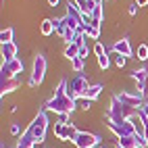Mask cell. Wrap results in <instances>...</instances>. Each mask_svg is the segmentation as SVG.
I'll return each instance as SVG.
<instances>
[{
	"label": "cell",
	"instance_id": "cell-14",
	"mask_svg": "<svg viewBox=\"0 0 148 148\" xmlns=\"http://www.w3.org/2000/svg\"><path fill=\"white\" fill-rule=\"evenodd\" d=\"M73 2L79 6V11H82V13H86V15H92V11L98 6L96 0H73Z\"/></svg>",
	"mask_w": 148,
	"mask_h": 148
},
{
	"label": "cell",
	"instance_id": "cell-28",
	"mask_svg": "<svg viewBox=\"0 0 148 148\" xmlns=\"http://www.w3.org/2000/svg\"><path fill=\"white\" fill-rule=\"evenodd\" d=\"M11 134H13V136H19V134H21V125H19V123H13V125H11Z\"/></svg>",
	"mask_w": 148,
	"mask_h": 148
},
{
	"label": "cell",
	"instance_id": "cell-26",
	"mask_svg": "<svg viewBox=\"0 0 148 148\" xmlns=\"http://www.w3.org/2000/svg\"><path fill=\"white\" fill-rule=\"evenodd\" d=\"M88 54H90V46H88V44L79 46V56L82 58H88Z\"/></svg>",
	"mask_w": 148,
	"mask_h": 148
},
{
	"label": "cell",
	"instance_id": "cell-16",
	"mask_svg": "<svg viewBox=\"0 0 148 148\" xmlns=\"http://www.w3.org/2000/svg\"><path fill=\"white\" fill-rule=\"evenodd\" d=\"M40 34L46 36V38L54 34V21H52V19H44V21L40 23Z\"/></svg>",
	"mask_w": 148,
	"mask_h": 148
},
{
	"label": "cell",
	"instance_id": "cell-24",
	"mask_svg": "<svg viewBox=\"0 0 148 148\" xmlns=\"http://www.w3.org/2000/svg\"><path fill=\"white\" fill-rule=\"evenodd\" d=\"M113 56H115V65L119 67V69H123V67H125V63H127V58H125L123 54H117V52H115Z\"/></svg>",
	"mask_w": 148,
	"mask_h": 148
},
{
	"label": "cell",
	"instance_id": "cell-18",
	"mask_svg": "<svg viewBox=\"0 0 148 148\" xmlns=\"http://www.w3.org/2000/svg\"><path fill=\"white\" fill-rule=\"evenodd\" d=\"M52 21H54V34H58V36H65V32H67V23H65V19L63 17H58V19H52Z\"/></svg>",
	"mask_w": 148,
	"mask_h": 148
},
{
	"label": "cell",
	"instance_id": "cell-19",
	"mask_svg": "<svg viewBox=\"0 0 148 148\" xmlns=\"http://www.w3.org/2000/svg\"><path fill=\"white\" fill-rule=\"evenodd\" d=\"M84 67H86V58H82V56H75L73 61H71V69H73L75 73H82Z\"/></svg>",
	"mask_w": 148,
	"mask_h": 148
},
{
	"label": "cell",
	"instance_id": "cell-23",
	"mask_svg": "<svg viewBox=\"0 0 148 148\" xmlns=\"http://www.w3.org/2000/svg\"><path fill=\"white\" fill-rule=\"evenodd\" d=\"M98 65H100V69H104V71H106L108 67H111V58H108V54H106V52L98 56Z\"/></svg>",
	"mask_w": 148,
	"mask_h": 148
},
{
	"label": "cell",
	"instance_id": "cell-9",
	"mask_svg": "<svg viewBox=\"0 0 148 148\" xmlns=\"http://www.w3.org/2000/svg\"><path fill=\"white\" fill-rule=\"evenodd\" d=\"M73 144H75V148H94L96 144H100V138L92 132H77Z\"/></svg>",
	"mask_w": 148,
	"mask_h": 148
},
{
	"label": "cell",
	"instance_id": "cell-29",
	"mask_svg": "<svg viewBox=\"0 0 148 148\" xmlns=\"http://www.w3.org/2000/svg\"><path fill=\"white\" fill-rule=\"evenodd\" d=\"M140 94H142V98H144V104L148 106V82H146V88H144V90H142Z\"/></svg>",
	"mask_w": 148,
	"mask_h": 148
},
{
	"label": "cell",
	"instance_id": "cell-2",
	"mask_svg": "<svg viewBox=\"0 0 148 148\" xmlns=\"http://www.w3.org/2000/svg\"><path fill=\"white\" fill-rule=\"evenodd\" d=\"M46 130H48V111L40 108L34 121L27 125V130L19 136L15 148H34L36 144H42L46 138Z\"/></svg>",
	"mask_w": 148,
	"mask_h": 148
},
{
	"label": "cell",
	"instance_id": "cell-31",
	"mask_svg": "<svg viewBox=\"0 0 148 148\" xmlns=\"http://www.w3.org/2000/svg\"><path fill=\"white\" fill-rule=\"evenodd\" d=\"M134 2H136L138 6H146V4H148V0H134Z\"/></svg>",
	"mask_w": 148,
	"mask_h": 148
},
{
	"label": "cell",
	"instance_id": "cell-12",
	"mask_svg": "<svg viewBox=\"0 0 148 148\" xmlns=\"http://www.w3.org/2000/svg\"><path fill=\"white\" fill-rule=\"evenodd\" d=\"M19 88V79L17 77H0V96H6L11 94L13 90H17Z\"/></svg>",
	"mask_w": 148,
	"mask_h": 148
},
{
	"label": "cell",
	"instance_id": "cell-4",
	"mask_svg": "<svg viewBox=\"0 0 148 148\" xmlns=\"http://www.w3.org/2000/svg\"><path fill=\"white\" fill-rule=\"evenodd\" d=\"M65 84H67V94L71 96L73 100H77V98H84L86 92H88V88H90V82H88L86 75H82V73L73 75L71 79H65Z\"/></svg>",
	"mask_w": 148,
	"mask_h": 148
},
{
	"label": "cell",
	"instance_id": "cell-32",
	"mask_svg": "<svg viewBox=\"0 0 148 148\" xmlns=\"http://www.w3.org/2000/svg\"><path fill=\"white\" fill-rule=\"evenodd\" d=\"M58 2H61V0H48V4H50L52 8H54V6H58Z\"/></svg>",
	"mask_w": 148,
	"mask_h": 148
},
{
	"label": "cell",
	"instance_id": "cell-7",
	"mask_svg": "<svg viewBox=\"0 0 148 148\" xmlns=\"http://www.w3.org/2000/svg\"><path fill=\"white\" fill-rule=\"evenodd\" d=\"M77 127L73 123H54V138L56 140H61V142H69V140H75V136H77Z\"/></svg>",
	"mask_w": 148,
	"mask_h": 148
},
{
	"label": "cell",
	"instance_id": "cell-34",
	"mask_svg": "<svg viewBox=\"0 0 148 148\" xmlns=\"http://www.w3.org/2000/svg\"><path fill=\"white\" fill-rule=\"evenodd\" d=\"M94 148H106V146H104V144H96Z\"/></svg>",
	"mask_w": 148,
	"mask_h": 148
},
{
	"label": "cell",
	"instance_id": "cell-22",
	"mask_svg": "<svg viewBox=\"0 0 148 148\" xmlns=\"http://www.w3.org/2000/svg\"><path fill=\"white\" fill-rule=\"evenodd\" d=\"M92 102L94 100H88V98H77V108H82V111H90Z\"/></svg>",
	"mask_w": 148,
	"mask_h": 148
},
{
	"label": "cell",
	"instance_id": "cell-27",
	"mask_svg": "<svg viewBox=\"0 0 148 148\" xmlns=\"http://www.w3.org/2000/svg\"><path fill=\"white\" fill-rule=\"evenodd\" d=\"M138 8H140V6H138L136 2H132L130 6H127V13H130L132 17H136V15H138Z\"/></svg>",
	"mask_w": 148,
	"mask_h": 148
},
{
	"label": "cell",
	"instance_id": "cell-8",
	"mask_svg": "<svg viewBox=\"0 0 148 148\" xmlns=\"http://www.w3.org/2000/svg\"><path fill=\"white\" fill-rule=\"evenodd\" d=\"M23 71V61L19 58H11V61H2V67H0V77H17Z\"/></svg>",
	"mask_w": 148,
	"mask_h": 148
},
{
	"label": "cell",
	"instance_id": "cell-5",
	"mask_svg": "<svg viewBox=\"0 0 148 148\" xmlns=\"http://www.w3.org/2000/svg\"><path fill=\"white\" fill-rule=\"evenodd\" d=\"M104 123H106V127H108V132H113L117 138L138 136V134H136V127H134V123H132V119H130V121H113V119H106V117H104Z\"/></svg>",
	"mask_w": 148,
	"mask_h": 148
},
{
	"label": "cell",
	"instance_id": "cell-33",
	"mask_svg": "<svg viewBox=\"0 0 148 148\" xmlns=\"http://www.w3.org/2000/svg\"><path fill=\"white\" fill-rule=\"evenodd\" d=\"M144 140H146V144H148V127H146V134H144Z\"/></svg>",
	"mask_w": 148,
	"mask_h": 148
},
{
	"label": "cell",
	"instance_id": "cell-20",
	"mask_svg": "<svg viewBox=\"0 0 148 148\" xmlns=\"http://www.w3.org/2000/svg\"><path fill=\"white\" fill-rule=\"evenodd\" d=\"M13 36H15V32H13L11 27L2 29V32H0V44H6V42H15V40H13Z\"/></svg>",
	"mask_w": 148,
	"mask_h": 148
},
{
	"label": "cell",
	"instance_id": "cell-13",
	"mask_svg": "<svg viewBox=\"0 0 148 148\" xmlns=\"http://www.w3.org/2000/svg\"><path fill=\"white\" fill-rule=\"evenodd\" d=\"M0 52H2V58H4V61H11V58L17 56V44H15V42L0 44Z\"/></svg>",
	"mask_w": 148,
	"mask_h": 148
},
{
	"label": "cell",
	"instance_id": "cell-3",
	"mask_svg": "<svg viewBox=\"0 0 148 148\" xmlns=\"http://www.w3.org/2000/svg\"><path fill=\"white\" fill-rule=\"evenodd\" d=\"M44 108H46V111L56 113V115H71L75 108H77V100H73V98L67 94V84H65V79H61V84L56 86L52 98L44 104Z\"/></svg>",
	"mask_w": 148,
	"mask_h": 148
},
{
	"label": "cell",
	"instance_id": "cell-30",
	"mask_svg": "<svg viewBox=\"0 0 148 148\" xmlns=\"http://www.w3.org/2000/svg\"><path fill=\"white\" fill-rule=\"evenodd\" d=\"M58 123H71L69 121V115H58Z\"/></svg>",
	"mask_w": 148,
	"mask_h": 148
},
{
	"label": "cell",
	"instance_id": "cell-35",
	"mask_svg": "<svg viewBox=\"0 0 148 148\" xmlns=\"http://www.w3.org/2000/svg\"><path fill=\"white\" fill-rule=\"evenodd\" d=\"M115 148H121V146H115Z\"/></svg>",
	"mask_w": 148,
	"mask_h": 148
},
{
	"label": "cell",
	"instance_id": "cell-25",
	"mask_svg": "<svg viewBox=\"0 0 148 148\" xmlns=\"http://www.w3.org/2000/svg\"><path fill=\"white\" fill-rule=\"evenodd\" d=\"M94 52H96V56H100V54H104V52H106V48H104L100 42H96V44H94Z\"/></svg>",
	"mask_w": 148,
	"mask_h": 148
},
{
	"label": "cell",
	"instance_id": "cell-21",
	"mask_svg": "<svg viewBox=\"0 0 148 148\" xmlns=\"http://www.w3.org/2000/svg\"><path fill=\"white\" fill-rule=\"evenodd\" d=\"M136 58H138V61H148V46H146V44H140V46H138Z\"/></svg>",
	"mask_w": 148,
	"mask_h": 148
},
{
	"label": "cell",
	"instance_id": "cell-15",
	"mask_svg": "<svg viewBox=\"0 0 148 148\" xmlns=\"http://www.w3.org/2000/svg\"><path fill=\"white\" fill-rule=\"evenodd\" d=\"M102 90H104V86H102V84H94V86L88 88V92H86L84 98H88V100H96V98L102 94Z\"/></svg>",
	"mask_w": 148,
	"mask_h": 148
},
{
	"label": "cell",
	"instance_id": "cell-10",
	"mask_svg": "<svg viewBox=\"0 0 148 148\" xmlns=\"http://www.w3.org/2000/svg\"><path fill=\"white\" fill-rule=\"evenodd\" d=\"M113 52L123 54L125 58L132 56V54H134V48H132V44H130V38H121V40H117V42L113 44Z\"/></svg>",
	"mask_w": 148,
	"mask_h": 148
},
{
	"label": "cell",
	"instance_id": "cell-17",
	"mask_svg": "<svg viewBox=\"0 0 148 148\" xmlns=\"http://www.w3.org/2000/svg\"><path fill=\"white\" fill-rule=\"evenodd\" d=\"M75 56H79V44L71 42V44H67V48H65V58H69V61H73Z\"/></svg>",
	"mask_w": 148,
	"mask_h": 148
},
{
	"label": "cell",
	"instance_id": "cell-1",
	"mask_svg": "<svg viewBox=\"0 0 148 148\" xmlns=\"http://www.w3.org/2000/svg\"><path fill=\"white\" fill-rule=\"evenodd\" d=\"M144 106V98L140 92H119V94H113L111 98V104H108V111H106V119H113V121H130L132 117H136L140 113V108Z\"/></svg>",
	"mask_w": 148,
	"mask_h": 148
},
{
	"label": "cell",
	"instance_id": "cell-6",
	"mask_svg": "<svg viewBox=\"0 0 148 148\" xmlns=\"http://www.w3.org/2000/svg\"><path fill=\"white\" fill-rule=\"evenodd\" d=\"M46 69H48V63H46L44 54H36L34 67H32V77H29V86L32 88L40 86L44 82V77H46Z\"/></svg>",
	"mask_w": 148,
	"mask_h": 148
},
{
	"label": "cell",
	"instance_id": "cell-11",
	"mask_svg": "<svg viewBox=\"0 0 148 148\" xmlns=\"http://www.w3.org/2000/svg\"><path fill=\"white\" fill-rule=\"evenodd\" d=\"M132 79L136 82V90L142 92L146 88V82H148V69L142 67V69H136V71H132Z\"/></svg>",
	"mask_w": 148,
	"mask_h": 148
}]
</instances>
